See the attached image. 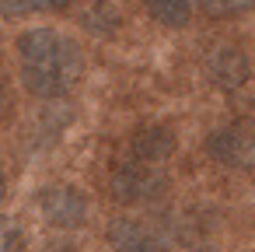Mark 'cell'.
<instances>
[{"instance_id":"6da1fadb","label":"cell","mask_w":255,"mask_h":252,"mask_svg":"<svg viewBox=\"0 0 255 252\" xmlns=\"http://www.w3.org/2000/svg\"><path fill=\"white\" fill-rule=\"evenodd\" d=\"M18 67L21 84L35 98H63L84 77L81 46L56 28H28L18 35Z\"/></svg>"},{"instance_id":"7a4b0ae2","label":"cell","mask_w":255,"mask_h":252,"mask_svg":"<svg viewBox=\"0 0 255 252\" xmlns=\"http://www.w3.org/2000/svg\"><path fill=\"white\" fill-rule=\"evenodd\" d=\"M164 189H168V175H164L157 165H143V161H136V158L116 165L112 175H109V193H112V200H116V203H126V207L150 203V200H157Z\"/></svg>"},{"instance_id":"3957f363","label":"cell","mask_w":255,"mask_h":252,"mask_svg":"<svg viewBox=\"0 0 255 252\" xmlns=\"http://www.w3.org/2000/svg\"><path fill=\"white\" fill-rule=\"evenodd\" d=\"M206 154L224 168H238V172L255 168V119H234L213 130L206 137Z\"/></svg>"},{"instance_id":"277c9868","label":"cell","mask_w":255,"mask_h":252,"mask_svg":"<svg viewBox=\"0 0 255 252\" xmlns=\"http://www.w3.org/2000/svg\"><path fill=\"white\" fill-rule=\"evenodd\" d=\"M88 196L77 189V186H67V182H56V186H46L39 193V214L46 217V224L60 228V231H74L88 221Z\"/></svg>"},{"instance_id":"5b68a950","label":"cell","mask_w":255,"mask_h":252,"mask_svg":"<svg viewBox=\"0 0 255 252\" xmlns=\"http://www.w3.org/2000/svg\"><path fill=\"white\" fill-rule=\"evenodd\" d=\"M206 74H210L213 88H220V91L231 95V91H241V88L248 84L252 63H248V56H245L241 46L220 42V46H213L210 56H206Z\"/></svg>"},{"instance_id":"8992f818","label":"cell","mask_w":255,"mask_h":252,"mask_svg":"<svg viewBox=\"0 0 255 252\" xmlns=\"http://www.w3.org/2000/svg\"><path fill=\"white\" fill-rule=\"evenodd\" d=\"M105 238H109L112 252H164L161 238L143 221H136V217H116V221H109Z\"/></svg>"},{"instance_id":"52a82bcc","label":"cell","mask_w":255,"mask_h":252,"mask_svg":"<svg viewBox=\"0 0 255 252\" xmlns=\"http://www.w3.org/2000/svg\"><path fill=\"white\" fill-rule=\"evenodd\" d=\"M129 147H133V158H136V161H143V165H161V161H168V158L175 154L178 140H175V130H168V126H161V123H147V126H140V130L133 133Z\"/></svg>"},{"instance_id":"ba28073f","label":"cell","mask_w":255,"mask_h":252,"mask_svg":"<svg viewBox=\"0 0 255 252\" xmlns=\"http://www.w3.org/2000/svg\"><path fill=\"white\" fill-rule=\"evenodd\" d=\"M140 4L164 28H185L192 21V0H140Z\"/></svg>"},{"instance_id":"9c48e42d","label":"cell","mask_w":255,"mask_h":252,"mask_svg":"<svg viewBox=\"0 0 255 252\" xmlns=\"http://www.w3.org/2000/svg\"><path fill=\"white\" fill-rule=\"evenodd\" d=\"M119 11L109 4V0H95V4L81 14V25L91 32V35H98V39H112L116 32H119Z\"/></svg>"},{"instance_id":"30bf717a","label":"cell","mask_w":255,"mask_h":252,"mask_svg":"<svg viewBox=\"0 0 255 252\" xmlns=\"http://www.w3.org/2000/svg\"><path fill=\"white\" fill-rule=\"evenodd\" d=\"M199 7L210 18H241V14L255 11V0H199Z\"/></svg>"},{"instance_id":"8fae6325","label":"cell","mask_w":255,"mask_h":252,"mask_svg":"<svg viewBox=\"0 0 255 252\" xmlns=\"http://www.w3.org/2000/svg\"><path fill=\"white\" fill-rule=\"evenodd\" d=\"M18 249H21V228L11 217H4L0 221V252H18Z\"/></svg>"},{"instance_id":"7c38bea8","label":"cell","mask_w":255,"mask_h":252,"mask_svg":"<svg viewBox=\"0 0 255 252\" xmlns=\"http://www.w3.org/2000/svg\"><path fill=\"white\" fill-rule=\"evenodd\" d=\"M32 11V0H0V14L4 18H21Z\"/></svg>"},{"instance_id":"4fadbf2b","label":"cell","mask_w":255,"mask_h":252,"mask_svg":"<svg viewBox=\"0 0 255 252\" xmlns=\"http://www.w3.org/2000/svg\"><path fill=\"white\" fill-rule=\"evenodd\" d=\"M74 0H32V11H46V14H56V11H67Z\"/></svg>"},{"instance_id":"5bb4252c","label":"cell","mask_w":255,"mask_h":252,"mask_svg":"<svg viewBox=\"0 0 255 252\" xmlns=\"http://www.w3.org/2000/svg\"><path fill=\"white\" fill-rule=\"evenodd\" d=\"M11 109H14V95H11V88L4 81H0V123H7Z\"/></svg>"},{"instance_id":"9a60e30c","label":"cell","mask_w":255,"mask_h":252,"mask_svg":"<svg viewBox=\"0 0 255 252\" xmlns=\"http://www.w3.org/2000/svg\"><path fill=\"white\" fill-rule=\"evenodd\" d=\"M4 196H7V175H4V168H0V203H4Z\"/></svg>"}]
</instances>
